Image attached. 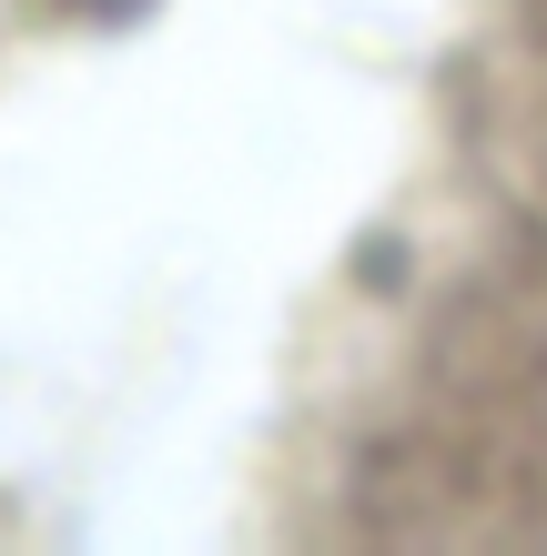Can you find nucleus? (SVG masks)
Instances as JSON below:
<instances>
[]
</instances>
